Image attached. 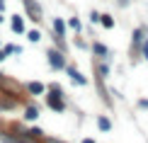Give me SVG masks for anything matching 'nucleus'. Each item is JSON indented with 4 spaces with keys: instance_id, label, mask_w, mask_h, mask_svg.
Wrapping results in <instances>:
<instances>
[{
    "instance_id": "1",
    "label": "nucleus",
    "mask_w": 148,
    "mask_h": 143,
    "mask_svg": "<svg viewBox=\"0 0 148 143\" xmlns=\"http://www.w3.org/2000/svg\"><path fill=\"white\" fill-rule=\"evenodd\" d=\"M49 90H51V95H46V104L53 112H66V99L61 95V88L53 83V85H49Z\"/></svg>"
},
{
    "instance_id": "2",
    "label": "nucleus",
    "mask_w": 148,
    "mask_h": 143,
    "mask_svg": "<svg viewBox=\"0 0 148 143\" xmlns=\"http://www.w3.org/2000/svg\"><path fill=\"white\" fill-rule=\"evenodd\" d=\"M22 3H24V12H27V17H29L32 22H36V24H39L41 20H44V12H41V5L36 3V0H22Z\"/></svg>"
},
{
    "instance_id": "3",
    "label": "nucleus",
    "mask_w": 148,
    "mask_h": 143,
    "mask_svg": "<svg viewBox=\"0 0 148 143\" xmlns=\"http://www.w3.org/2000/svg\"><path fill=\"white\" fill-rule=\"evenodd\" d=\"M46 58H49V63H51L53 70H66V56H63V51H58V49H49Z\"/></svg>"
},
{
    "instance_id": "4",
    "label": "nucleus",
    "mask_w": 148,
    "mask_h": 143,
    "mask_svg": "<svg viewBox=\"0 0 148 143\" xmlns=\"http://www.w3.org/2000/svg\"><path fill=\"white\" fill-rule=\"evenodd\" d=\"M143 36H146V29H143V27H138L136 32H134V39H131V56L136 53L141 46H143Z\"/></svg>"
},
{
    "instance_id": "5",
    "label": "nucleus",
    "mask_w": 148,
    "mask_h": 143,
    "mask_svg": "<svg viewBox=\"0 0 148 143\" xmlns=\"http://www.w3.org/2000/svg\"><path fill=\"white\" fill-rule=\"evenodd\" d=\"M66 73L71 75V80H73L75 85H88V78H85L83 73L78 70V68H73V66H66Z\"/></svg>"
},
{
    "instance_id": "6",
    "label": "nucleus",
    "mask_w": 148,
    "mask_h": 143,
    "mask_svg": "<svg viewBox=\"0 0 148 143\" xmlns=\"http://www.w3.org/2000/svg\"><path fill=\"white\" fill-rule=\"evenodd\" d=\"M10 27H12V32H15V34H24V17L22 15H12Z\"/></svg>"
},
{
    "instance_id": "7",
    "label": "nucleus",
    "mask_w": 148,
    "mask_h": 143,
    "mask_svg": "<svg viewBox=\"0 0 148 143\" xmlns=\"http://www.w3.org/2000/svg\"><path fill=\"white\" fill-rule=\"evenodd\" d=\"M92 51L100 56V58H109V49L104 46V44H100V41H95V44H92Z\"/></svg>"
},
{
    "instance_id": "8",
    "label": "nucleus",
    "mask_w": 148,
    "mask_h": 143,
    "mask_svg": "<svg viewBox=\"0 0 148 143\" xmlns=\"http://www.w3.org/2000/svg\"><path fill=\"white\" fill-rule=\"evenodd\" d=\"M53 34H56V36H66V22L61 20V17L53 20Z\"/></svg>"
},
{
    "instance_id": "9",
    "label": "nucleus",
    "mask_w": 148,
    "mask_h": 143,
    "mask_svg": "<svg viewBox=\"0 0 148 143\" xmlns=\"http://www.w3.org/2000/svg\"><path fill=\"white\" fill-rule=\"evenodd\" d=\"M27 92L29 95H41L44 92V85L41 83H27Z\"/></svg>"
},
{
    "instance_id": "10",
    "label": "nucleus",
    "mask_w": 148,
    "mask_h": 143,
    "mask_svg": "<svg viewBox=\"0 0 148 143\" xmlns=\"http://www.w3.org/2000/svg\"><path fill=\"white\" fill-rule=\"evenodd\" d=\"M97 126H100V131H109L112 129V121L107 116H97Z\"/></svg>"
},
{
    "instance_id": "11",
    "label": "nucleus",
    "mask_w": 148,
    "mask_h": 143,
    "mask_svg": "<svg viewBox=\"0 0 148 143\" xmlns=\"http://www.w3.org/2000/svg\"><path fill=\"white\" fill-rule=\"evenodd\" d=\"M100 24H102L104 29H112V27H114V17H112V15H102V17H100Z\"/></svg>"
},
{
    "instance_id": "12",
    "label": "nucleus",
    "mask_w": 148,
    "mask_h": 143,
    "mask_svg": "<svg viewBox=\"0 0 148 143\" xmlns=\"http://www.w3.org/2000/svg\"><path fill=\"white\" fill-rule=\"evenodd\" d=\"M36 116H39V109H36V107H27V109H24V119L34 121Z\"/></svg>"
},
{
    "instance_id": "13",
    "label": "nucleus",
    "mask_w": 148,
    "mask_h": 143,
    "mask_svg": "<svg viewBox=\"0 0 148 143\" xmlns=\"http://www.w3.org/2000/svg\"><path fill=\"white\" fill-rule=\"evenodd\" d=\"M68 27L73 29V32H80V29H83V24H80L78 17H71V20H68Z\"/></svg>"
},
{
    "instance_id": "14",
    "label": "nucleus",
    "mask_w": 148,
    "mask_h": 143,
    "mask_svg": "<svg viewBox=\"0 0 148 143\" xmlns=\"http://www.w3.org/2000/svg\"><path fill=\"white\" fill-rule=\"evenodd\" d=\"M27 36H29V41H32V44H36V41L41 39V34L36 32V29H32V32H27Z\"/></svg>"
},
{
    "instance_id": "15",
    "label": "nucleus",
    "mask_w": 148,
    "mask_h": 143,
    "mask_svg": "<svg viewBox=\"0 0 148 143\" xmlns=\"http://www.w3.org/2000/svg\"><path fill=\"white\" fill-rule=\"evenodd\" d=\"M141 56L148 61V39H143V46H141Z\"/></svg>"
},
{
    "instance_id": "16",
    "label": "nucleus",
    "mask_w": 148,
    "mask_h": 143,
    "mask_svg": "<svg viewBox=\"0 0 148 143\" xmlns=\"http://www.w3.org/2000/svg\"><path fill=\"white\" fill-rule=\"evenodd\" d=\"M100 17H102V15H100V12H95V10H92V12H90V22H100Z\"/></svg>"
},
{
    "instance_id": "17",
    "label": "nucleus",
    "mask_w": 148,
    "mask_h": 143,
    "mask_svg": "<svg viewBox=\"0 0 148 143\" xmlns=\"http://www.w3.org/2000/svg\"><path fill=\"white\" fill-rule=\"evenodd\" d=\"M138 107L141 109H148V99H138Z\"/></svg>"
},
{
    "instance_id": "18",
    "label": "nucleus",
    "mask_w": 148,
    "mask_h": 143,
    "mask_svg": "<svg viewBox=\"0 0 148 143\" xmlns=\"http://www.w3.org/2000/svg\"><path fill=\"white\" fill-rule=\"evenodd\" d=\"M44 143H63V141H56V138H46Z\"/></svg>"
},
{
    "instance_id": "19",
    "label": "nucleus",
    "mask_w": 148,
    "mask_h": 143,
    "mask_svg": "<svg viewBox=\"0 0 148 143\" xmlns=\"http://www.w3.org/2000/svg\"><path fill=\"white\" fill-rule=\"evenodd\" d=\"M0 61H5V51H3V49H0Z\"/></svg>"
},
{
    "instance_id": "20",
    "label": "nucleus",
    "mask_w": 148,
    "mask_h": 143,
    "mask_svg": "<svg viewBox=\"0 0 148 143\" xmlns=\"http://www.w3.org/2000/svg\"><path fill=\"white\" fill-rule=\"evenodd\" d=\"M119 5H121V8H124V5H129V0H119Z\"/></svg>"
},
{
    "instance_id": "21",
    "label": "nucleus",
    "mask_w": 148,
    "mask_h": 143,
    "mask_svg": "<svg viewBox=\"0 0 148 143\" xmlns=\"http://www.w3.org/2000/svg\"><path fill=\"white\" fill-rule=\"evenodd\" d=\"M83 143H95V141H92V138H83Z\"/></svg>"
},
{
    "instance_id": "22",
    "label": "nucleus",
    "mask_w": 148,
    "mask_h": 143,
    "mask_svg": "<svg viewBox=\"0 0 148 143\" xmlns=\"http://www.w3.org/2000/svg\"><path fill=\"white\" fill-rule=\"evenodd\" d=\"M3 20H5V17H3V15H0V24H3Z\"/></svg>"
}]
</instances>
